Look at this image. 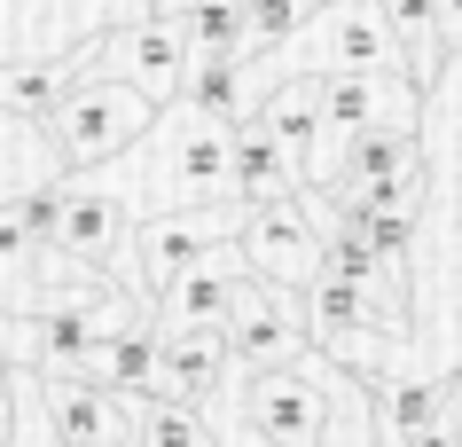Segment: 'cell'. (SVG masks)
I'll return each mask as SVG.
<instances>
[{"label": "cell", "mask_w": 462, "mask_h": 447, "mask_svg": "<svg viewBox=\"0 0 462 447\" xmlns=\"http://www.w3.org/2000/svg\"><path fill=\"white\" fill-rule=\"evenodd\" d=\"M384 8V24L400 32V48H408V79L431 95L439 87V55H447V0H376Z\"/></svg>", "instance_id": "obj_14"}, {"label": "cell", "mask_w": 462, "mask_h": 447, "mask_svg": "<svg viewBox=\"0 0 462 447\" xmlns=\"http://www.w3.org/2000/svg\"><path fill=\"white\" fill-rule=\"evenodd\" d=\"M196 118L212 126H244L251 118V87H244V63H212V55H196V79H189V102Z\"/></svg>", "instance_id": "obj_16"}, {"label": "cell", "mask_w": 462, "mask_h": 447, "mask_svg": "<svg viewBox=\"0 0 462 447\" xmlns=\"http://www.w3.org/2000/svg\"><path fill=\"white\" fill-rule=\"evenodd\" d=\"M0 353H16V361H32V322H24V330H0Z\"/></svg>", "instance_id": "obj_21"}, {"label": "cell", "mask_w": 462, "mask_h": 447, "mask_svg": "<svg viewBox=\"0 0 462 447\" xmlns=\"http://www.w3.org/2000/svg\"><path fill=\"white\" fill-rule=\"evenodd\" d=\"M321 220H329L321 189H314V197H274V204H251V212H244L236 244H244V259H251V275H259V283L298 291L306 275L321 283V236H329Z\"/></svg>", "instance_id": "obj_4"}, {"label": "cell", "mask_w": 462, "mask_h": 447, "mask_svg": "<svg viewBox=\"0 0 462 447\" xmlns=\"http://www.w3.org/2000/svg\"><path fill=\"white\" fill-rule=\"evenodd\" d=\"M16 432V353H0V447Z\"/></svg>", "instance_id": "obj_20"}, {"label": "cell", "mask_w": 462, "mask_h": 447, "mask_svg": "<svg viewBox=\"0 0 462 447\" xmlns=\"http://www.w3.org/2000/svg\"><path fill=\"white\" fill-rule=\"evenodd\" d=\"M462 40V0H447V48Z\"/></svg>", "instance_id": "obj_22"}, {"label": "cell", "mask_w": 462, "mask_h": 447, "mask_svg": "<svg viewBox=\"0 0 462 447\" xmlns=\"http://www.w3.org/2000/svg\"><path fill=\"white\" fill-rule=\"evenodd\" d=\"M361 197L376 204V212H400V220H415V212H423V197H431V165H423V149H415L408 165H392L376 189H361Z\"/></svg>", "instance_id": "obj_19"}, {"label": "cell", "mask_w": 462, "mask_h": 447, "mask_svg": "<svg viewBox=\"0 0 462 447\" xmlns=\"http://www.w3.org/2000/svg\"><path fill=\"white\" fill-rule=\"evenodd\" d=\"M251 432L267 447H321L329 440V424H337V377L321 369H259L251 377V400H244Z\"/></svg>", "instance_id": "obj_5"}, {"label": "cell", "mask_w": 462, "mask_h": 447, "mask_svg": "<svg viewBox=\"0 0 462 447\" xmlns=\"http://www.w3.org/2000/svg\"><path fill=\"white\" fill-rule=\"evenodd\" d=\"M149 126H157V102H149L142 87L102 79V71L71 79V95H63V110H55V149H63V173L125 157L134 142H149Z\"/></svg>", "instance_id": "obj_1"}, {"label": "cell", "mask_w": 462, "mask_h": 447, "mask_svg": "<svg viewBox=\"0 0 462 447\" xmlns=\"http://www.w3.org/2000/svg\"><path fill=\"white\" fill-rule=\"evenodd\" d=\"M298 48L321 63V79H400V71H408V48H400V32L384 24L376 0H337V8L306 16ZM306 55L291 63V79L306 71Z\"/></svg>", "instance_id": "obj_3"}, {"label": "cell", "mask_w": 462, "mask_h": 447, "mask_svg": "<svg viewBox=\"0 0 462 447\" xmlns=\"http://www.w3.org/2000/svg\"><path fill=\"white\" fill-rule=\"evenodd\" d=\"M63 71H71V79H87V71L125 79V87H142L157 110H180V102H189V79H196V48L180 40L172 16H149V24L110 32V40H95V48H71V55H63Z\"/></svg>", "instance_id": "obj_2"}, {"label": "cell", "mask_w": 462, "mask_h": 447, "mask_svg": "<svg viewBox=\"0 0 462 447\" xmlns=\"http://www.w3.org/2000/svg\"><path fill=\"white\" fill-rule=\"evenodd\" d=\"M40 400H48L55 447H110L125 432V400H110L95 377H40Z\"/></svg>", "instance_id": "obj_11"}, {"label": "cell", "mask_w": 462, "mask_h": 447, "mask_svg": "<svg viewBox=\"0 0 462 447\" xmlns=\"http://www.w3.org/2000/svg\"><path fill=\"white\" fill-rule=\"evenodd\" d=\"M244 228V212L236 204H212V212H157V220H142V283L157 298L172 291V283H189V275H204L212 259H227V236Z\"/></svg>", "instance_id": "obj_6"}, {"label": "cell", "mask_w": 462, "mask_h": 447, "mask_svg": "<svg viewBox=\"0 0 462 447\" xmlns=\"http://www.w3.org/2000/svg\"><path fill=\"white\" fill-rule=\"evenodd\" d=\"M134 432H142L149 447H212V432H204V416L196 408H180V400H149V408H134Z\"/></svg>", "instance_id": "obj_18"}, {"label": "cell", "mask_w": 462, "mask_h": 447, "mask_svg": "<svg viewBox=\"0 0 462 447\" xmlns=\"http://www.w3.org/2000/svg\"><path fill=\"white\" fill-rule=\"evenodd\" d=\"M306 298L274 291V283H259L251 275L244 306H236V322H227V353L236 361H251V369H298V361H314L306 353Z\"/></svg>", "instance_id": "obj_7"}, {"label": "cell", "mask_w": 462, "mask_h": 447, "mask_svg": "<svg viewBox=\"0 0 462 447\" xmlns=\"http://www.w3.org/2000/svg\"><path fill=\"white\" fill-rule=\"evenodd\" d=\"M244 291H251V259H244V244H236L227 259H212L204 275L172 283V291L157 298V322H165V338H189V330H219V338H227Z\"/></svg>", "instance_id": "obj_8"}, {"label": "cell", "mask_w": 462, "mask_h": 447, "mask_svg": "<svg viewBox=\"0 0 462 447\" xmlns=\"http://www.w3.org/2000/svg\"><path fill=\"white\" fill-rule=\"evenodd\" d=\"M63 95H71V71H63V63H40V55H24V63H0V110H8V118L55 126Z\"/></svg>", "instance_id": "obj_15"}, {"label": "cell", "mask_w": 462, "mask_h": 447, "mask_svg": "<svg viewBox=\"0 0 462 447\" xmlns=\"http://www.w3.org/2000/svg\"><path fill=\"white\" fill-rule=\"evenodd\" d=\"M251 118H267L274 134H282V142L306 157V149L321 142V79H291V87H274V95L259 102Z\"/></svg>", "instance_id": "obj_17"}, {"label": "cell", "mask_w": 462, "mask_h": 447, "mask_svg": "<svg viewBox=\"0 0 462 447\" xmlns=\"http://www.w3.org/2000/svg\"><path fill=\"white\" fill-rule=\"evenodd\" d=\"M125 244H142L134 204L110 197V189H87V181H71V204H63V236H55V251H71L79 267H110Z\"/></svg>", "instance_id": "obj_10"}, {"label": "cell", "mask_w": 462, "mask_h": 447, "mask_svg": "<svg viewBox=\"0 0 462 447\" xmlns=\"http://www.w3.org/2000/svg\"><path fill=\"white\" fill-rule=\"evenodd\" d=\"M227 338L219 330H189V338H165V400L180 408H204L219 393V377H227Z\"/></svg>", "instance_id": "obj_13"}, {"label": "cell", "mask_w": 462, "mask_h": 447, "mask_svg": "<svg viewBox=\"0 0 462 447\" xmlns=\"http://www.w3.org/2000/svg\"><path fill=\"white\" fill-rule=\"evenodd\" d=\"M48 298V244L24 228L16 204H0V314H40Z\"/></svg>", "instance_id": "obj_12"}, {"label": "cell", "mask_w": 462, "mask_h": 447, "mask_svg": "<svg viewBox=\"0 0 462 447\" xmlns=\"http://www.w3.org/2000/svg\"><path fill=\"white\" fill-rule=\"evenodd\" d=\"M298 181H314V157H298L267 118H244L236 126V212L251 204H274V197H298Z\"/></svg>", "instance_id": "obj_9"}]
</instances>
